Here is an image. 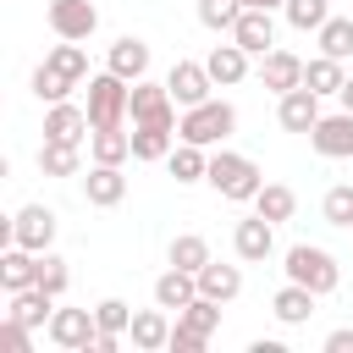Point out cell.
I'll return each instance as SVG.
<instances>
[{
  "instance_id": "6da1fadb",
  "label": "cell",
  "mask_w": 353,
  "mask_h": 353,
  "mask_svg": "<svg viewBox=\"0 0 353 353\" xmlns=\"http://www.w3.org/2000/svg\"><path fill=\"white\" fill-rule=\"evenodd\" d=\"M221 199H232V204H254V193L265 188V171L248 160V154H232V149H215L210 154V176H204Z\"/></svg>"
},
{
  "instance_id": "7a4b0ae2",
  "label": "cell",
  "mask_w": 353,
  "mask_h": 353,
  "mask_svg": "<svg viewBox=\"0 0 353 353\" xmlns=\"http://www.w3.org/2000/svg\"><path fill=\"white\" fill-rule=\"evenodd\" d=\"M127 116H132V83L116 77L110 66L99 77H88V121H94V132L99 127H121Z\"/></svg>"
},
{
  "instance_id": "3957f363",
  "label": "cell",
  "mask_w": 353,
  "mask_h": 353,
  "mask_svg": "<svg viewBox=\"0 0 353 353\" xmlns=\"http://www.w3.org/2000/svg\"><path fill=\"white\" fill-rule=\"evenodd\" d=\"M232 127H237V110L226 105V99H204V105H188L182 110V121H176V138L182 143H226L232 138Z\"/></svg>"
},
{
  "instance_id": "277c9868",
  "label": "cell",
  "mask_w": 353,
  "mask_h": 353,
  "mask_svg": "<svg viewBox=\"0 0 353 353\" xmlns=\"http://www.w3.org/2000/svg\"><path fill=\"white\" fill-rule=\"evenodd\" d=\"M287 281H298V287H309V292H336V281H342V270H336V259L325 254V248H314V243H292L287 248Z\"/></svg>"
},
{
  "instance_id": "5b68a950",
  "label": "cell",
  "mask_w": 353,
  "mask_h": 353,
  "mask_svg": "<svg viewBox=\"0 0 353 353\" xmlns=\"http://www.w3.org/2000/svg\"><path fill=\"white\" fill-rule=\"evenodd\" d=\"M44 331H50V342L66 347V353H88V347L99 342V320H94V309H55Z\"/></svg>"
},
{
  "instance_id": "8992f818",
  "label": "cell",
  "mask_w": 353,
  "mask_h": 353,
  "mask_svg": "<svg viewBox=\"0 0 353 353\" xmlns=\"http://www.w3.org/2000/svg\"><path fill=\"white\" fill-rule=\"evenodd\" d=\"M132 127H176V99L165 83H149V77L132 83Z\"/></svg>"
},
{
  "instance_id": "52a82bcc",
  "label": "cell",
  "mask_w": 353,
  "mask_h": 353,
  "mask_svg": "<svg viewBox=\"0 0 353 353\" xmlns=\"http://www.w3.org/2000/svg\"><path fill=\"white\" fill-rule=\"evenodd\" d=\"M6 243H22V248L44 254V248L55 243V210H44V204H22L17 221L6 226Z\"/></svg>"
},
{
  "instance_id": "ba28073f",
  "label": "cell",
  "mask_w": 353,
  "mask_h": 353,
  "mask_svg": "<svg viewBox=\"0 0 353 353\" xmlns=\"http://www.w3.org/2000/svg\"><path fill=\"white\" fill-rule=\"evenodd\" d=\"M165 88H171V99L188 110V105H204V99H210L215 77H210V66H204V61H176V66L165 72Z\"/></svg>"
},
{
  "instance_id": "9c48e42d",
  "label": "cell",
  "mask_w": 353,
  "mask_h": 353,
  "mask_svg": "<svg viewBox=\"0 0 353 353\" xmlns=\"http://www.w3.org/2000/svg\"><path fill=\"white\" fill-rule=\"evenodd\" d=\"M309 143H314V154H325V160H347V154H353V110L320 116V121L309 127Z\"/></svg>"
},
{
  "instance_id": "30bf717a",
  "label": "cell",
  "mask_w": 353,
  "mask_h": 353,
  "mask_svg": "<svg viewBox=\"0 0 353 353\" xmlns=\"http://www.w3.org/2000/svg\"><path fill=\"white\" fill-rule=\"evenodd\" d=\"M94 132V121H88V105H72V99H61V105H50L44 110V138L50 143H83Z\"/></svg>"
},
{
  "instance_id": "8fae6325",
  "label": "cell",
  "mask_w": 353,
  "mask_h": 353,
  "mask_svg": "<svg viewBox=\"0 0 353 353\" xmlns=\"http://www.w3.org/2000/svg\"><path fill=\"white\" fill-rule=\"evenodd\" d=\"M232 248H237V259H248V265L270 259V254H276V221H265V215L254 210L248 221H237V232H232Z\"/></svg>"
},
{
  "instance_id": "7c38bea8",
  "label": "cell",
  "mask_w": 353,
  "mask_h": 353,
  "mask_svg": "<svg viewBox=\"0 0 353 353\" xmlns=\"http://www.w3.org/2000/svg\"><path fill=\"white\" fill-rule=\"evenodd\" d=\"M50 28H55V39H88L94 28H99V11H94V0H50Z\"/></svg>"
},
{
  "instance_id": "4fadbf2b",
  "label": "cell",
  "mask_w": 353,
  "mask_h": 353,
  "mask_svg": "<svg viewBox=\"0 0 353 353\" xmlns=\"http://www.w3.org/2000/svg\"><path fill=\"white\" fill-rule=\"evenodd\" d=\"M303 66H309V61H298L292 50H265V55H259V83L276 88V94L303 88Z\"/></svg>"
},
{
  "instance_id": "5bb4252c",
  "label": "cell",
  "mask_w": 353,
  "mask_h": 353,
  "mask_svg": "<svg viewBox=\"0 0 353 353\" xmlns=\"http://www.w3.org/2000/svg\"><path fill=\"white\" fill-rule=\"evenodd\" d=\"M276 116H281V127H287V132H309L325 110H320V94L303 83V88H287V94H281V110H276Z\"/></svg>"
},
{
  "instance_id": "9a60e30c",
  "label": "cell",
  "mask_w": 353,
  "mask_h": 353,
  "mask_svg": "<svg viewBox=\"0 0 353 353\" xmlns=\"http://www.w3.org/2000/svg\"><path fill=\"white\" fill-rule=\"evenodd\" d=\"M232 39H237L248 55H265V50H276V22H270V11H254V6H243V17H237V28H232Z\"/></svg>"
},
{
  "instance_id": "2e32d148",
  "label": "cell",
  "mask_w": 353,
  "mask_h": 353,
  "mask_svg": "<svg viewBox=\"0 0 353 353\" xmlns=\"http://www.w3.org/2000/svg\"><path fill=\"white\" fill-rule=\"evenodd\" d=\"M105 66H110L116 77H127V83H138V77H149V44H143V39H132V33H121V39L110 44V55H105Z\"/></svg>"
},
{
  "instance_id": "e0dca14e",
  "label": "cell",
  "mask_w": 353,
  "mask_h": 353,
  "mask_svg": "<svg viewBox=\"0 0 353 353\" xmlns=\"http://www.w3.org/2000/svg\"><path fill=\"white\" fill-rule=\"evenodd\" d=\"M33 281H39V254L22 248V243H6V254H0V287L6 292H22Z\"/></svg>"
},
{
  "instance_id": "ac0fdd59",
  "label": "cell",
  "mask_w": 353,
  "mask_h": 353,
  "mask_svg": "<svg viewBox=\"0 0 353 353\" xmlns=\"http://www.w3.org/2000/svg\"><path fill=\"white\" fill-rule=\"evenodd\" d=\"M83 199L99 204V210L121 204V199H127V176H121V165H94V171L83 176Z\"/></svg>"
},
{
  "instance_id": "d6986e66",
  "label": "cell",
  "mask_w": 353,
  "mask_h": 353,
  "mask_svg": "<svg viewBox=\"0 0 353 353\" xmlns=\"http://www.w3.org/2000/svg\"><path fill=\"white\" fill-rule=\"evenodd\" d=\"M193 298H199V276H193V270L171 265L165 276H154V303H160V309H188Z\"/></svg>"
},
{
  "instance_id": "ffe728a7",
  "label": "cell",
  "mask_w": 353,
  "mask_h": 353,
  "mask_svg": "<svg viewBox=\"0 0 353 353\" xmlns=\"http://www.w3.org/2000/svg\"><path fill=\"white\" fill-rule=\"evenodd\" d=\"M204 66H210V77L221 83V88H232V83H243L248 77V50L232 39V44H215L210 55H204Z\"/></svg>"
},
{
  "instance_id": "44dd1931",
  "label": "cell",
  "mask_w": 353,
  "mask_h": 353,
  "mask_svg": "<svg viewBox=\"0 0 353 353\" xmlns=\"http://www.w3.org/2000/svg\"><path fill=\"white\" fill-rule=\"evenodd\" d=\"M6 314L22 320V325H50V314H55V292H44V287L33 281V287L11 292V309H6Z\"/></svg>"
},
{
  "instance_id": "7402d4cb",
  "label": "cell",
  "mask_w": 353,
  "mask_h": 353,
  "mask_svg": "<svg viewBox=\"0 0 353 353\" xmlns=\"http://www.w3.org/2000/svg\"><path fill=\"white\" fill-rule=\"evenodd\" d=\"M127 336H132V347H143V353H160V347L171 342V320H165V309L154 303V309H143V314H132V325H127Z\"/></svg>"
},
{
  "instance_id": "603a6c76",
  "label": "cell",
  "mask_w": 353,
  "mask_h": 353,
  "mask_svg": "<svg viewBox=\"0 0 353 353\" xmlns=\"http://www.w3.org/2000/svg\"><path fill=\"white\" fill-rule=\"evenodd\" d=\"M199 292H204V298H215V303H232V298L243 292V270H237V265H215V259H210V265L199 270Z\"/></svg>"
},
{
  "instance_id": "cb8c5ba5",
  "label": "cell",
  "mask_w": 353,
  "mask_h": 353,
  "mask_svg": "<svg viewBox=\"0 0 353 353\" xmlns=\"http://www.w3.org/2000/svg\"><path fill=\"white\" fill-rule=\"evenodd\" d=\"M314 298H320V292H309V287L287 281V287L270 298V309H276V320H281V325H303V320L314 314Z\"/></svg>"
},
{
  "instance_id": "d4e9b609",
  "label": "cell",
  "mask_w": 353,
  "mask_h": 353,
  "mask_svg": "<svg viewBox=\"0 0 353 353\" xmlns=\"http://www.w3.org/2000/svg\"><path fill=\"white\" fill-rule=\"evenodd\" d=\"M88 149H94V165H121V160L132 154V132L99 127V132H88Z\"/></svg>"
},
{
  "instance_id": "484cf974",
  "label": "cell",
  "mask_w": 353,
  "mask_h": 353,
  "mask_svg": "<svg viewBox=\"0 0 353 353\" xmlns=\"http://www.w3.org/2000/svg\"><path fill=\"white\" fill-rule=\"evenodd\" d=\"M165 165H171L176 182H204V176H210V154H204V143H176V149L165 154Z\"/></svg>"
},
{
  "instance_id": "4316f807",
  "label": "cell",
  "mask_w": 353,
  "mask_h": 353,
  "mask_svg": "<svg viewBox=\"0 0 353 353\" xmlns=\"http://www.w3.org/2000/svg\"><path fill=\"white\" fill-rule=\"evenodd\" d=\"M254 210H259L265 221H276V226H281V221H292V210H298V193H292L287 182H265V188L254 193Z\"/></svg>"
},
{
  "instance_id": "83f0119b",
  "label": "cell",
  "mask_w": 353,
  "mask_h": 353,
  "mask_svg": "<svg viewBox=\"0 0 353 353\" xmlns=\"http://www.w3.org/2000/svg\"><path fill=\"white\" fill-rule=\"evenodd\" d=\"M303 83L325 99V94H342V83H347V72H342V61L336 55H314L309 66H303Z\"/></svg>"
},
{
  "instance_id": "f1b7e54d",
  "label": "cell",
  "mask_w": 353,
  "mask_h": 353,
  "mask_svg": "<svg viewBox=\"0 0 353 353\" xmlns=\"http://www.w3.org/2000/svg\"><path fill=\"white\" fill-rule=\"evenodd\" d=\"M176 143V127H132V160H165Z\"/></svg>"
},
{
  "instance_id": "f546056e",
  "label": "cell",
  "mask_w": 353,
  "mask_h": 353,
  "mask_svg": "<svg viewBox=\"0 0 353 353\" xmlns=\"http://www.w3.org/2000/svg\"><path fill=\"white\" fill-rule=\"evenodd\" d=\"M165 259H171V265H182V270H193V276H199V270H204V265H210V243H204V237H199V232H182V237H171V248H165Z\"/></svg>"
},
{
  "instance_id": "4dcf8cb0",
  "label": "cell",
  "mask_w": 353,
  "mask_h": 353,
  "mask_svg": "<svg viewBox=\"0 0 353 353\" xmlns=\"http://www.w3.org/2000/svg\"><path fill=\"white\" fill-rule=\"evenodd\" d=\"M44 61H50L61 77H72V83H83V77H88V50H83L77 39H61V44H55Z\"/></svg>"
},
{
  "instance_id": "1f68e13d",
  "label": "cell",
  "mask_w": 353,
  "mask_h": 353,
  "mask_svg": "<svg viewBox=\"0 0 353 353\" xmlns=\"http://www.w3.org/2000/svg\"><path fill=\"white\" fill-rule=\"evenodd\" d=\"M77 160H83L77 143H50V138L39 143V171L44 176H77Z\"/></svg>"
},
{
  "instance_id": "d6a6232c",
  "label": "cell",
  "mask_w": 353,
  "mask_h": 353,
  "mask_svg": "<svg viewBox=\"0 0 353 353\" xmlns=\"http://www.w3.org/2000/svg\"><path fill=\"white\" fill-rule=\"evenodd\" d=\"M176 325H188V331H199V336H215V325H221V303L199 292L188 309H176Z\"/></svg>"
},
{
  "instance_id": "836d02e7",
  "label": "cell",
  "mask_w": 353,
  "mask_h": 353,
  "mask_svg": "<svg viewBox=\"0 0 353 353\" xmlns=\"http://www.w3.org/2000/svg\"><path fill=\"white\" fill-rule=\"evenodd\" d=\"M281 11H287V22H292L298 33H320L325 17H331V0H287Z\"/></svg>"
},
{
  "instance_id": "e575fe53",
  "label": "cell",
  "mask_w": 353,
  "mask_h": 353,
  "mask_svg": "<svg viewBox=\"0 0 353 353\" xmlns=\"http://www.w3.org/2000/svg\"><path fill=\"white\" fill-rule=\"evenodd\" d=\"M320 55H336V61L353 55V22H347V17H325V28H320Z\"/></svg>"
},
{
  "instance_id": "d590c367",
  "label": "cell",
  "mask_w": 353,
  "mask_h": 353,
  "mask_svg": "<svg viewBox=\"0 0 353 353\" xmlns=\"http://www.w3.org/2000/svg\"><path fill=\"white\" fill-rule=\"evenodd\" d=\"M72 88H77V83H72V77H61V72H55L50 61H44V66L33 72V94H39V105H61V99H66Z\"/></svg>"
},
{
  "instance_id": "8d00e7d4",
  "label": "cell",
  "mask_w": 353,
  "mask_h": 353,
  "mask_svg": "<svg viewBox=\"0 0 353 353\" xmlns=\"http://www.w3.org/2000/svg\"><path fill=\"white\" fill-rule=\"evenodd\" d=\"M237 17H243V0H199V22L215 33H232Z\"/></svg>"
},
{
  "instance_id": "74e56055",
  "label": "cell",
  "mask_w": 353,
  "mask_h": 353,
  "mask_svg": "<svg viewBox=\"0 0 353 353\" xmlns=\"http://www.w3.org/2000/svg\"><path fill=\"white\" fill-rule=\"evenodd\" d=\"M320 215H325L331 226H353V182H336V188L325 193V204H320Z\"/></svg>"
},
{
  "instance_id": "f35d334b",
  "label": "cell",
  "mask_w": 353,
  "mask_h": 353,
  "mask_svg": "<svg viewBox=\"0 0 353 353\" xmlns=\"http://www.w3.org/2000/svg\"><path fill=\"white\" fill-rule=\"evenodd\" d=\"M66 281H72V270H66V259H55V254L44 248V254H39V287L61 298V292H66Z\"/></svg>"
},
{
  "instance_id": "ab89813d",
  "label": "cell",
  "mask_w": 353,
  "mask_h": 353,
  "mask_svg": "<svg viewBox=\"0 0 353 353\" xmlns=\"http://www.w3.org/2000/svg\"><path fill=\"white\" fill-rule=\"evenodd\" d=\"M94 320H99V331H116V336H121V331L132 325V309H127L121 298H99V303H94Z\"/></svg>"
},
{
  "instance_id": "60d3db41",
  "label": "cell",
  "mask_w": 353,
  "mask_h": 353,
  "mask_svg": "<svg viewBox=\"0 0 353 353\" xmlns=\"http://www.w3.org/2000/svg\"><path fill=\"white\" fill-rule=\"evenodd\" d=\"M28 331H33V325H22V320L6 314V320H0V347H6V353H28Z\"/></svg>"
},
{
  "instance_id": "b9f144b4",
  "label": "cell",
  "mask_w": 353,
  "mask_h": 353,
  "mask_svg": "<svg viewBox=\"0 0 353 353\" xmlns=\"http://www.w3.org/2000/svg\"><path fill=\"white\" fill-rule=\"evenodd\" d=\"M204 342H210V336H199V331H188V325H171V342H165V347H171V353H204Z\"/></svg>"
},
{
  "instance_id": "7bdbcfd3",
  "label": "cell",
  "mask_w": 353,
  "mask_h": 353,
  "mask_svg": "<svg viewBox=\"0 0 353 353\" xmlns=\"http://www.w3.org/2000/svg\"><path fill=\"white\" fill-rule=\"evenodd\" d=\"M325 353H353V325H336L325 336Z\"/></svg>"
},
{
  "instance_id": "ee69618b",
  "label": "cell",
  "mask_w": 353,
  "mask_h": 353,
  "mask_svg": "<svg viewBox=\"0 0 353 353\" xmlns=\"http://www.w3.org/2000/svg\"><path fill=\"white\" fill-rule=\"evenodd\" d=\"M336 99H342V110H353V77L342 83V94H336Z\"/></svg>"
},
{
  "instance_id": "f6af8a7d",
  "label": "cell",
  "mask_w": 353,
  "mask_h": 353,
  "mask_svg": "<svg viewBox=\"0 0 353 353\" xmlns=\"http://www.w3.org/2000/svg\"><path fill=\"white\" fill-rule=\"evenodd\" d=\"M243 6H254V11H276V6H287V0H243Z\"/></svg>"
}]
</instances>
